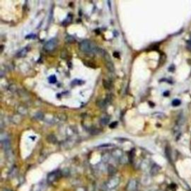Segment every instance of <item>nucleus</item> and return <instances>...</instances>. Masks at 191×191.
Listing matches in <instances>:
<instances>
[{"label":"nucleus","mask_w":191,"mask_h":191,"mask_svg":"<svg viewBox=\"0 0 191 191\" xmlns=\"http://www.w3.org/2000/svg\"><path fill=\"white\" fill-rule=\"evenodd\" d=\"M68 55V53H67V51L65 50V49H63L61 52V57L63 58V59H66Z\"/></svg>","instance_id":"412c9836"},{"label":"nucleus","mask_w":191,"mask_h":191,"mask_svg":"<svg viewBox=\"0 0 191 191\" xmlns=\"http://www.w3.org/2000/svg\"><path fill=\"white\" fill-rule=\"evenodd\" d=\"M2 147L5 150H9V149L10 147V143L9 140L2 141Z\"/></svg>","instance_id":"9b49d317"},{"label":"nucleus","mask_w":191,"mask_h":191,"mask_svg":"<svg viewBox=\"0 0 191 191\" xmlns=\"http://www.w3.org/2000/svg\"><path fill=\"white\" fill-rule=\"evenodd\" d=\"M180 104H181V101L179 99H174L172 102V105L173 106H178Z\"/></svg>","instance_id":"393cba45"},{"label":"nucleus","mask_w":191,"mask_h":191,"mask_svg":"<svg viewBox=\"0 0 191 191\" xmlns=\"http://www.w3.org/2000/svg\"><path fill=\"white\" fill-rule=\"evenodd\" d=\"M47 141L52 143V144H55L57 142V137L54 135V134H49L47 136V138H46Z\"/></svg>","instance_id":"1a4fd4ad"},{"label":"nucleus","mask_w":191,"mask_h":191,"mask_svg":"<svg viewBox=\"0 0 191 191\" xmlns=\"http://www.w3.org/2000/svg\"><path fill=\"white\" fill-rule=\"evenodd\" d=\"M107 170H108V172H109L110 174H114L116 172V168L114 166H109L108 168H107Z\"/></svg>","instance_id":"6ab92c4d"},{"label":"nucleus","mask_w":191,"mask_h":191,"mask_svg":"<svg viewBox=\"0 0 191 191\" xmlns=\"http://www.w3.org/2000/svg\"><path fill=\"white\" fill-rule=\"evenodd\" d=\"M34 38V34L28 35V37H26V38Z\"/></svg>","instance_id":"c85d7f7f"},{"label":"nucleus","mask_w":191,"mask_h":191,"mask_svg":"<svg viewBox=\"0 0 191 191\" xmlns=\"http://www.w3.org/2000/svg\"><path fill=\"white\" fill-rule=\"evenodd\" d=\"M28 51H29V49H27V48H24V49H22V50H20V51L17 53V56L18 57H25V56L27 55Z\"/></svg>","instance_id":"9d476101"},{"label":"nucleus","mask_w":191,"mask_h":191,"mask_svg":"<svg viewBox=\"0 0 191 191\" xmlns=\"http://www.w3.org/2000/svg\"><path fill=\"white\" fill-rule=\"evenodd\" d=\"M190 40H191V34H190Z\"/></svg>","instance_id":"2f4dec72"},{"label":"nucleus","mask_w":191,"mask_h":191,"mask_svg":"<svg viewBox=\"0 0 191 191\" xmlns=\"http://www.w3.org/2000/svg\"><path fill=\"white\" fill-rule=\"evenodd\" d=\"M2 51H3V46H1V52H2Z\"/></svg>","instance_id":"c756f323"},{"label":"nucleus","mask_w":191,"mask_h":191,"mask_svg":"<svg viewBox=\"0 0 191 191\" xmlns=\"http://www.w3.org/2000/svg\"><path fill=\"white\" fill-rule=\"evenodd\" d=\"M187 49L191 52V40H189L187 42Z\"/></svg>","instance_id":"bb28decb"},{"label":"nucleus","mask_w":191,"mask_h":191,"mask_svg":"<svg viewBox=\"0 0 191 191\" xmlns=\"http://www.w3.org/2000/svg\"><path fill=\"white\" fill-rule=\"evenodd\" d=\"M76 40V39L74 38L73 36H71V35H67V37L65 38V41L67 42V43H73Z\"/></svg>","instance_id":"dca6fc26"},{"label":"nucleus","mask_w":191,"mask_h":191,"mask_svg":"<svg viewBox=\"0 0 191 191\" xmlns=\"http://www.w3.org/2000/svg\"><path fill=\"white\" fill-rule=\"evenodd\" d=\"M160 166H158V165H154L152 167V170H151V172L152 173V174H156V173H158V171L160 170Z\"/></svg>","instance_id":"4468645a"},{"label":"nucleus","mask_w":191,"mask_h":191,"mask_svg":"<svg viewBox=\"0 0 191 191\" xmlns=\"http://www.w3.org/2000/svg\"><path fill=\"white\" fill-rule=\"evenodd\" d=\"M17 111H18L19 114H20V115H26L28 114V109L23 105H19L17 108Z\"/></svg>","instance_id":"6e6552de"},{"label":"nucleus","mask_w":191,"mask_h":191,"mask_svg":"<svg viewBox=\"0 0 191 191\" xmlns=\"http://www.w3.org/2000/svg\"><path fill=\"white\" fill-rule=\"evenodd\" d=\"M97 105H98V107H99V108L104 109V108H105L106 103H105V102L103 101V100H99V101L97 102Z\"/></svg>","instance_id":"2eb2a0df"},{"label":"nucleus","mask_w":191,"mask_h":191,"mask_svg":"<svg viewBox=\"0 0 191 191\" xmlns=\"http://www.w3.org/2000/svg\"><path fill=\"white\" fill-rule=\"evenodd\" d=\"M57 45V40L56 38L51 39L50 40L48 41L45 45H44V49L47 52H51L54 50Z\"/></svg>","instance_id":"f03ea898"},{"label":"nucleus","mask_w":191,"mask_h":191,"mask_svg":"<svg viewBox=\"0 0 191 191\" xmlns=\"http://www.w3.org/2000/svg\"><path fill=\"white\" fill-rule=\"evenodd\" d=\"M154 116H156V117H159V118H163V117H165V116L162 114V113H154V114H153Z\"/></svg>","instance_id":"a878e982"},{"label":"nucleus","mask_w":191,"mask_h":191,"mask_svg":"<svg viewBox=\"0 0 191 191\" xmlns=\"http://www.w3.org/2000/svg\"><path fill=\"white\" fill-rule=\"evenodd\" d=\"M99 48V47H97L93 43L89 40H83L79 43L80 50L87 54L98 53Z\"/></svg>","instance_id":"f257e3e1"},{"label":"nucleus","mask_w":191,"mask_h":191,"mask_svg":"<svg viewBox=\"0 0 191 191\" xmlns=\"http://www.w3.org/2000/svg\"><path fill=\"white\" fill-rule=\"evenodd\" d=\"M137 187V182L135 180H131L127 186V190L128 191H134Z\"/></svg>","instance_id":"423d86ee"},{"label":"nucleus","mask_w":191,"mask_h":191,"mask_svg":"<svg viewBox=\"0 0 191 191\" xmlns=\"http://www.w3.org/2000/svg\"><path fill=\"white\" fill-rule=\"evenodd\" d=\"M103 86L105 89L110 90L111 88V83L109 81L107 80H103Z\"/></svg>","instance_id":"ddd939ff"},{"label":"nucleus","mask_w":191,"mask_h":191,"mask_svg":"<svg viewBox=\"0 0 191 191\" xmlns=\"http://www.w3.org/2000/svg\"><path fill=\"white\" fill-rule=\"evenodd\" d=\"M117 122H114V123H111V125H110V128H115L116 125H117Z\"/></svg>","instance_id":"cd10ccee"},{"label":"nucleus","mask_w":191,"mask_h":191,"mask_svg":"<svg viewBox=\"0 0 191 191\" xmlns=\"http://www.w3.org/2000/svg\"><path fill=\"white\" fill-rule=\"evenodd\" d=\"M49 81L50 83H55L57 81V78H56V76H51L49 78Z\"/></svg>","instance_id":"5701e85b"},{"label":"nucleus","mask_w":191,"mask_h":191,"mask_svg":"<svg viewBox=\"0 0 191 191\" xmlns=\"http://www.w3.org/2000/svg\"><path fill=\"white\" fill-rule=\"evenodd\" d=\"M57 119L58 120H60V121H65V120H67V116L65 115V114H58L57 116Z\"/></svg>","instance_id":"f3484780"},{"label":"nucleus","mask_w":191,"mask_h":191,"mask_svg":"<svg viewBox=\"0 0 191 191\" xmlns=\"http://www.w3.org/2000/svg\"><path fill=\"white\" fill-rule=\"evenodd\" d=\"M90 132L92 134H98V133L99 132V129H97V128H93L90 129Z\"/></svg>","instance_id":"b1692460"},{"label":"nucleus","mask_w":191,"mask_h":191,"mask_svg":"<svg viewBox=\"0 0 191 191\" xmlns=\"http://www.w3.org/2000/svg\"><path fill=\"white\" fill-rule=\"evenodd\" d=\"M119 178H111V180L108 181V183H107V187H108V188L112 189V188L115 187L119 184Z\"/></svg>","instance_id":"20e7f679"},{"label":"nucleus","mask_w":191,"mask_h":191,"mask_svg":"<svg viewBox=\"0 0 191 191\" xmlns=\"http://www.w3.org/2000/svg\"><path fill=\"white\" fill-rule=\"evenodd\" d=\"M109 120H110V119H109V117H108V116H104V117L101 118L99 123H100L102 125H106L107 123H109Z\"/></svg>","instance_id":"f8f14e48"},{"label":"nucleus","mask_w":191,"mask_h":191,"mask_svg":"<svg viewBox=\"0 0 191 191\" xmlns=\"http://www.w3.org/2000/svg\"><path fill=\"white\" fill-rule=\"evenodd\" d=\"M8 90H9L10 91H11V92H13V93H14V92L17 91V86H16L15 85H14V84H12V85H10L9 86Z\"/></svg>","instance_id":"aec40b11"},{"label":"nucleus","mask_w":191,"mask_h":191,"mask_svg":"<svg viewBox=\"0 0 191 191\" xmlns=\"http://www.w3.org/2000/svg\"><path fill=\"white\" fill-rule=\"evenodd\" d=\"M4 191H10V190H4Z\"/></svg>","instance_id":"7c9ffc66"},{"label":"nucleus","mask_w":191,"mask_h":191,"mask_svg":"<svg viewBox=\"0 0 191 191\" xmlns=\"http://www.w3.org/2000/svg\"><path fill=\"white\" fill-rule=\"evenodd\" d=\"M34 118L36 119H38V120H41V119H43V114L41 112H38L34 115Z\"/></svg>","instance_id":"a211bd4d"},{"label":"nucleus","mask_w":191,"mask_h":191,"mask_svg":"<svg viewBox=\"0 0 191 191\" xmlns=\"http://www.w3.org/2000/svg\"><path fill=\"white\" fill-rule=\"evenodd\" d=\"M11 121L15 124H19L22 121V117L20 114H15L12 116L11 118Z\"/></svg>","instance_id":"0eeeda50"},{"label":"nucleus","mask_w":191,"mask_h":191,"mask_svg":"<svg viewBox=\"0 0 191 191\" xmlns=\"http://www.w3.org/2000/svg\"><path fill=\"white\" fill-rule=\"evenodd\" d=\"M104 57H105V65H106L107 69H108L110 72H111V73H114V70H115L114 65L110 57V55L106 52L104 55Z\"/></svg>","instance_id":"7ed1b4c3"},{"label":"nucleus","mask_w":191,"mask_h":191,"mask_svg":"<svg viewBox=\"0 0 191 191\" xmlns=\"http://www.w3.org/2000/svg\"><path fill=\"white\" fill-rule=\"evenodd\" d=\"M122 154H123V152H122V151H120V150H116V151H114V156L115 157H117V158H119L122 155Z\"/></svg>","instance_id":"4be33fe9"},{"label":"nucleus","mask_w":191,"mask_h":191,"mask_svg":"<svg viewBox=\"0 0 191 191\" xmlns=\"http://www.w3.org/2000/svg\"><path fill=\"white\" fill-rule=\"evenodd\" d=\"M58 173L57 172H51L49 173V175H48L47 176V181L48 182H49V183H52L53 181H55L56 179L58 178Z\"/></svg>","instance_id":"39448f33"}]
</instances>
